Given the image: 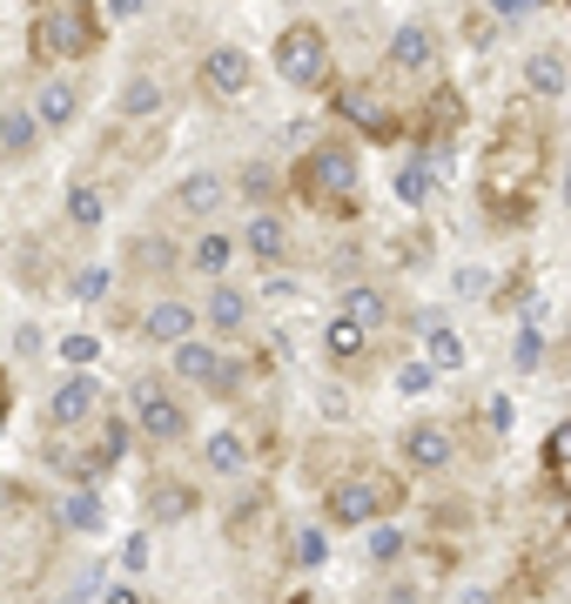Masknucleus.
Masks as SVG:
<instances>
[{
    "label": "nucleus",
    "mask_w": 571,
    "mask_h": 604,
    "mask_svg": "<svg viewBox=\"0 0 571 604\" xmlns=\"http://www.w3.org/2000/svg\"><path fill=\"white\" fill-rule=\"evenodd\" d=\"M538 175H545V121L531 108H511L484 148V169H477L484 215L498 229H518L531 215V201H538Z\"/></svg>",
    "instance_id": "1"
},
{
    "label": "nucleus",
    "mask_w": 571,
    "mask_h": 604,
    "mask_svg": "<svg viewBox=\"0 0 571 604\" xmlns=\"http://www.w3.org/2000/svg\"><path fill=\"white\" fill-rule=\"evenodd\" d=\"M350 188H357V155L343 148V141H316L310 155L296 161V195L310 201V209L350 215Z\"/></svg>",
    "instance_id": "2"
},
{
    "label": "nucleus",
    "mask_w": 571,
    "mask_h": 604,
    "mask_svg": "<svg viewBox=\"0 0 571 604\" xmlns=\"http://www.w3.org/2000/svg\"><path fill=\"white\" fill-rule=\"evenodd\" d=\"M27 40H34V61H82L101 40V14L95 8H48Z\"/></svg>",
    "instance_id": "3"
},
{
    "label": "nucleus",
    "mask_w": 571,
    "mask_h": 604,
    "mask_svg": "<svg viewBox=\"0 0 571 604\" xmlns=\"http://www.w3.org/2000/svg\"><path fill=\"white\" fill-rule=\"evenodd\" d=\"M390 504H404V491H397L390 477H336L330 491H323V517L330 523H350V531H370L376 510H390Z\"/></svg>",
    "instance_id": "4"
},
{
    "label": "nucleus",
    "mask_w": 571,
    "mask_h": 604,
    "mask_svg": "<svg viewBox=\"0 0 571 604\" xmlns=\"http://www.w3.org/2000/svg\"><path fill=\"white\" fill-rule=\"evenodd\" d=\"M276 67H283L289 88H323L330 81V34L316 21H289L276 34Z\"/></svg>",
    "instance_id": "5"
},
{
    "label": "nucleus",
    "mask_w": 571,
    "mask_h": 604,
    "mask_svg": "<svg viewBox=\"0 0 571 604\" xmlns=\"http://www.w3.org/2000/svg\"><path fill=\"white\" fill-rule=\"evenodd\" d=\"M135 430L148 443H182L188 436V410L162 390V383H135Z\"/></svg>",
    "instance_id": "6"
},
{
    "label": "nucleus",
    "mask_w": 571,
    "mask_h": 604,
    "mask_svg": "<svg viewBox=\"0 0 571 604\" xmlns=\"http://www.w3.org/2000/svg\"><path fill=\"white\" fill-rule=\"evenodd\" d=\"M249 81H256V61H249L243 48H209V54H202V88H209L215 101L249 95Z\"/></svg>",
    "instance_id": "7"
},
{
    "label": "nucleus",
    "mask_w": 571,
    "mask_h": 604,
    "mask_svg": "<svg viewBox=\"0 0 571 604\" xmlns=\"http://www.w3.org/2000/svg\"><path fill=\"white\" fill-rule=\"evenodd\" d=\"M390 74H404V81H417V74H431V61H437V34L424 27V21H404L397 34H390Z\"/></svg>",
    "instance_id": "8"
},
{
    "label": "nucleus",
    "mask_w": 571,
    "mask_h": 604,
    "mask_svg": "<svg viewBox=\"0 0 571 604\" xmlns=\"http://www.w3.org/2000/svg\"><path fill=\"white\" fill-rule=\"evenodd\" d=\"M95 403H101V383H95L88 370H74V377L48 396V423H54V430H74V423L95 417Z\"/></svg>",
    "instance_id": "9"
},
{
    "label": "nucleus",
    "mask_w": 571,
    "mask_h": 604,
    "mask_svg": "<svg viewBox=\"0 0 571 604\" xmlns=\"http://www.w3.org/2000/svg\"><path fill=\"white\" fill-rule=\"evenodd\" d=\"M404 464L424 470V477L444 470V464H450V430H444V423H410V430H404Z\"/></svg>",
    "instance_id": "10"
},
{
    "label": "nucleus",
    "mask_w": 571,
    "mask_h": 604,
    "mask_svg": "<svg viewBox=\"0 0 571 604\" xmlns=\"http://www.w3.org/2000/svg\"><path fill=\"white\" fill-rule=\"evenodd\" d=\"M34 121H48V128H67L74 114H82V88H74L67 74H48L41 81V95H34V108H27Z\"/></svg>",
    "instance_id": "11"
},
{
    "label": "nucleus",
    "mask_w": 571,
    "mask_h": 604,
    "mask_svg": "<svg viewBox=\"0 0 571 604\" xmlns=\"http://www.w3.org/2000/svg\"><path fill=\"white\" fill-rule=\"evenodd\" d=\"M222 201H228V182H222L215 169L182 175V188H175V209H182V215H215Z\"/></svg>",
    "instance_id": "12"
},
{
    "label": "nucleus",
    "mask_w": 571,
    "mask_h": 604,
    "mask_svg": "<svg viewBox=\"0 0 571 604\" xmlns=\"http://www.w3.org/2000/svg\"><path fill=\"white\" fill-rule=\"evenodd\" d=\"M122 451H128V423H122V417H101V436L88 443V457L74 464V477L88 483L95 470H114V464H122Z\"/></svg>",
    "instance_id": "13"
},
{
    "label": "nucleus",
    "mask_w": 571,
    "mask_h": 604,
    "mask_svg": "<svg viewBox=\"0 0 571 604\" xmlns=\"http://www.w3.org/2000/svg\"><path fill=\"white\" fill-rule=\"evenodd\" d=\"M196 309L188 303H148V316H141V336H156V343H188V330H196Z\"/></svg>",
    "instance_id": "14"
},
{
    "label": "nucleus",
    "mask_w": 571,
    "mask_h": 604,
    "mask_svg": "<svg viewBox=\"0 0 571 604\" xmlns=\"http://www.w3.org/2000/svg\"><path fill=\"white\" fill-rule=\"evenodd\" d=\"M34 141H41V121L27 108H0V161H27Z\"/></svg>",
    "instance_id": "15"
},
{
    "label": "nucleus",
    "mask_w": 571,
    "mask_h": 604,
    "mask_svg": "<svg viewBox=\"0 0 571 604\" xmlns=\"http://www.w3.org/2000/svg\"><path fill=\"white\" fill-rule=\"evenodd\" d=\"M202 322H209L215 336H236L243 322H249V296L236 289V282H215V289H209V316H202Z\"/></svg>",
    "instance_id": "16"
},
{
    "label": "nucleus",
    "mask_w": 571,
    "mask_h": 604,
    "mask_svg": "<svg viewBox=\"0 0 571 604\" xmlns=\"http://www.w3.org/2000/svg\"><path fill=\"white\" fill-rule=\"evenodd\" d=\"M243 249H249L256 262H283V256H289V235H283V222H276L270 209H256L249 229H243Z\"/></svg>",
    "instance_id": "17"
},
{
    "label": "nucleus",
    "mask_w": 571,
    "mask_h": 604,
    "mask_svg": "<svg viewBox=\"0 0 571 604\" xmlns=\"http://www.w3.org/2000/svg\"><path fill=\"white\" fill-rule=\"evenodd\" d=\"M243 464H249L243 430H215V436L202 443V470H209V477H243Z\"/></svg>",
    "instance_id": "18"
},
{
    "label": "nucleus",
    "mask_w": 571,
    "mask_h": 604,
    "mask_svg": "<svg viewBox=\"0 0 571 604\" xmlns=\"http://www.w3.org/2000/svg\"><path fill=\"white\" fill-rule=\"evenodd\" d=\"M188 510H196V491H188L182 477H156V483H148V517H156V523H182Z\"/></svg>",
    "instance_id": "19"
},
{
    "label": "nucleus",
    "mask_w": 571,
    "mask_h": 604,
    "mask_svg": "<svg viewBox=\"0 0 571 604\" xmlns=\"http://www.w3.org/2000/svg\"><path fill=\"white\" fill-rule=\"evenodd\" d=\"M564 88H571V67H564V54H531V61H524V95L558 101Z\"/></svg>",
    "instance_id": "20"
},
{
    "label": "nucleus",
    "mask_w": 571,
    "mask_h": 604,
    "mask_svg": "<svg viewBox=\"0 0 571 604\" xmlns=\"http://www.w3.org/2000/svg\"><path fill=\"white\" fill-rule=\"evenodd\" d=\"M336 101H343V114H350V121H357L363 135H376V141H390V135H397V121H390V108H376V101H370L363 88H343Z\"/></svg>",
    "instance_id": "21"
},
{
    "label": "nucleus",
    "mask_w": 571,
    "mask_h": 604,
    "mask_svg": "<svg viewBox=\"0 0 571 604\" xmlns=\"http://www.w3.org/2000/svg\"><path fill=\"white\" fill-rule=\"evenodd\" d=\"M162 114V81L156 74H135L122 88V121H135V128H148V121Z\"/></svg>",
    "instance_id": "22"
},
{
    "label": "nucleus",
    "mask_w": 571,
    "mask_h": 604,
    "mask_svg": "<svg viewBox=\"0 0 571 604\" xmlns=\"http://www.w3.org/2000/svg\"><path fill=\"white\" fill-rule=\"evenodd\" d=\"M215 362H222V356H215V343H202V336L175 343V377H182V383H202V390H209V383H215Z\"/></svg>",
    "instance_id": "23"
},
{
    "label": "nucleus",
    "mask_w": 571,
    "mask_h": 604,
    "mask_svg": "<svg viewBox=\"0 0 571 604\" xmlns=\"http://www.w3.org/2000/svg\"><path fill=\"white\" fill-rule=\"evenodd\" d=\"M61 523H67V531H101V523H108V504H101V491L74 483V491H67V504H61Z\"/></svg>",
    "instance_id": "24"
},
{
    "label": "nucleus",
    "mask_w": 571,
    "mask_h": 604,
    "mask_svg": "<svg viewBox=\"0 0 571 604\" xmlns=\"http://www.w3.org/2000/svg\"><path fill=\"white\" fill-rule=\"evenodd\" d=\"M67 222H74V229H101V222H108V195H101L95 182H74V188H67Z\"/></svg>",
    "instance_id": "25"
},
{
    "label": "nucleus",
    "mask_w": 571,
    "mask_h": 604,
    "mask_svg": "<svg viewBox=\"0 0 571 604\" xmlns=\"http://www.w3.org/2000/svg\"><path fill=\"white\" fill-rule=\"evenodd\" d=\"M343 316H350L357 330L370 336V330H384V322H390V303L376 296V289H350V296H343Z\"/></svg>",
    "instance_id": "26"
},
{
    "label": "nucleus",
    "mask_w": 571,
    "mask_h": 604,
    "mask_svg": "<svg viewBox=\"0 0 571 604\" xmlns=\"http://www.w3.org/2000/svg\"><path fill=\"white\" fill-rule=\"evenodd\" d=\"M323 349H330L336 362H357V356L370 349V336L357 330V322H350V316H336V322H330V330H323Z\"/></svg>",
    "instance_id": "27"
},
{
    "label": "nucleus",
    "mask_w": 571,
    "mask_h": 604,
    "mask_svg": "<svg viewBox=\"0 0 571 604\" xmlns=\"http://www.w3.org/2000/svg\"><path fill=\"white\" fill-rule=\"evenodd\" d=\"M457 114H464V101H457L450 88H437V95H431V108H424V135H431V141L457 135Z\"/></svg>",
    "instance_id": "28"
},
{
    "label": "nucleus",
    "mask_w": 571,
    "mask_h": 604,
    "mask_svg": "<svg viewBox=\"0 0 571 604\" xmlns=\"http://www.w3.org/2000/svg\"><path fill=\"white\" fill-rule=\"evenodd\" d=\"M188 269H196V275H222L228 269V235H196V249H188Z\"/></svg>",
    "instance_id": "29"
},
{
    "label": "nucleus",
    "mask_w": 571,
    "mask_h": 604,
    "mask_svg": "<svg viewBox=\"0 0 571 604\" xmlns=\"http://www.w3.org/2000/svg\"><path fill=\"white\" fill-rule=\"evenodd\" d=\"M108 289H114V275H108L101 262H82V269L67 275V296H74V303H101Z\"/></svg>",
    "instance_id": "30"
},
{
    "label": "nucleus",
    "mask_w": 571,
    "mask_h": 604,
    "mask_svg": "<svg viewBox=\"0 0 571 604\" xmlns=\"http://www.w3.org/2000/svg\"><path fill=\"white\" fill-rule=\"evenodd\" d=\"M363 551H370V564H397V557L410 551V538L397 531V523H370V544H363Z\"/></svg>",
    "instance_id": "31"
},
{
    "label": "nucleus",
    "mask_w": 571,
    "mask_h": 604,
    "mask_svg": "<svg viewBox=\"0 0 571 604\" xmlns=\"http://www.w3.org/2000/svg\"><path fill=\"white\" fill-rule=\"evenodd\" d=\"M289 557H296V564H302V571H316V564H323V557H330V538H323V531H316V523H302V531H296V538H289Z\"/></svg>",
    "instance_id": "32"
},
{
    "label": "nucleus",
    "mask_w": 571,
    "mask_h": 604,
    "mask_svg": "<svg viewBox=\"0 0 571 604\" xmlns=\"http://www.w3.org/2000/svg\"><path fill=\"white\" fill-rule=\"evenodd\" d=\"M431 370H464V343L444 322H431Z\"/></svg>",
    "instance_id": "33"
},
{
    "label": "nucleus",
    "mask_w": 571,
    "mask_h": 604,
    "mask_svg": "<svg viewBox=\"0 0 571 604\" xmlns=\"http://www.w3.org/2000/svg\"><path fill=\"white\" fill-rule=\"evenodd\" d=\"M243 383H249V370L222 356V362H215V383H209V396H222V403H228V396H243Z\"/></svg>",
    "instance_id": "34"
},
{
    "label": "nucleus",
    "mask_w": 571,
    "mask_h": 604,
    "mask_svg": "<svg viewBox=\"0 0 571 604\" xmlns=\"http://www.w3.org/2000/svg\"><path fill=\"white\" fill-rule=\"evenodd\" d=\"M545 464H551V477H571V423H558V430H551Z\"/></svg>",
    "instance_id": "35"
},
{
    "label": "nucleus",
    "mask_w": 571,
    "mask_h": 604,
    "mask_svg": "<svg viewBox=\"0 0 571 604\" xmlns=\"http://www.w3.org/2000/svg\"><path fill=\"white\" fill-rule=\"evenodd\" d=\"M61 356H67V362H74V370H88V362H95V356H101V343H95V336H88V330H74V336H61Z\"/></svg>",
    "instance_id": "36"
},
{
    "label": "nucleus",
    "mask_w": 571,
    "mask_h": 604,
    "mask_svg": "<svg viewBox=\"0 0 571 604\" xmlns=\"http://www.w3.org/2000/svg\"><path fill=\"white\" fill-rule=\"evenodd\" d=\"M431 383H437V370H431V362H404V370H397V390H404V396H424Z\"/></svg>",
    "instance_id": "37"
},
{
    "label": "nucleus",
    "mask_w": 571,
    "mask_h": 604,
    "mask_svg": "<svg viewBox=\"0 0 571 604\" xmlns=\"http://www.w3.org/2000/svg\"><path fill=\"white\" fill-rule=\"evenodd\" d=\"M397 195L404 201H431V169H404L397 175Z\"/></svg>",
    "instance_id": "38"
},
{
    "label": "nucleus",
    "mask_w": 571,
    "mask_h": 604,
    "mask_svg": "<svg viewBox=\"0 0 571 604\" xmlns=\"http://www.w3.org/2000/svg\"><path fill=\"white\" fill-rule=\"evenodd\" d=\"M538 362H545V336L524 330V336H518V370H538Z\"/></svg>",
    "instance_id": "39"
},
{
    "label": "nucleus",
    "mask_w": 571,
    "mask_h": 604,
    "mask_svg": "<svg viewBox=\"0 0 571 604\" xmlns=\"http://www.w3.org/2000/svg\"><path fill=\"white\" fill-rule=\"evenodd\" d=\"M243 195H249V201H270V195H276V175H270V169H249V175H243Z\"/></svg>",
    "instance_id": "40"
},
{
    "label": "nucleus",
    "mask_w": 571,
    "mask_h": 604,
    "mask_svg": "<svg viewBox=\"0 0 571 604\" xmlns=\"http://www.w3.org/2000/svg\"><path fill=\"white\" fill-rule=\"evenodd\" d=\"M464 34H471V40H477V48H484V40H491V34H498V21H491V14H464Z\"/></svg>",
    "instance_id": "41"
},
{
    "label": "nucleus",
    "mask_w": 571,
    "mask_h": 604,
    "mask_svg": "<svg viewBox=\"0 0 571 604\" xmlns=\"http://www.w3.org/2000/svg\"><path fill=\"white\" fill-rule=\"evenodd\" d=\"M122 564H128V571H148V538H128L122 544Z\"/></svg>",
    "instance_id": "42"
},
{
    "label": "nucleus",
    "mask_w": 571,
    "mask_h": 604,
    "mask_svg": "<svg viewBox=\"0 0 571 604\" xmlns=\"http://www.w3.org/2000/svg\"><path fill=\"white\" fill-rule=\"evenodd\" d=\"M101 604H141V591H135V584H108Z\"/></svg>",
    "instance_id": "43"
},
{
    "label": "nucleus",
    "mask_w": 571,
    "mask_h": 604,
    "mask_svg": "<svg viewBox=\"0 0 571 604\" xmlns=\"http://www.w3.org/2000/svg\"><path fill=\"white\" fill-rule=\"evenodd\" d=\"M8 410H14V383H8V370H0V423H8Z\"/></svg>",
    "instance_id": "44"
},
{
    "label": "nucleus",
    "mask_w": 571,
    "mask_h": 604,
    "mask_svg": "<svg viewBox=\"0 0 571 604\" xmlns=\"http://www.w3.org/2000/svg\"><path fill=\"white\" fill-rule=\"evenodd\" d=\"M390 604H424V591H410V584H397V591H390Z\"/></svg>",
    "instance_id": "45"
},
{
    "label": "nucleus",
    "mask_w": 571,
    "mask_h": 604,
    "mask_svg": "<svg viewBox=\"0 0 571 604\" xmlns=\"http://www.w3.org/2000/svg\"><path fill=\"white\" fill-rule=\"evenodd\" d=\"M464 604H491V597H484V591H471V597H464Z\"/></svg>",
    "instance_id": "46"
},
{
    "label": "nucleus",
    "mask_w": 571,
    "mask_h": 604,
    "mask_svg": "<svg viewBox=\"0 0 571 604\" xmlns=\"http://www.w3.org/2000/svg\"><path fill=\"white\" fill-rule=\"evenodd\" d=\"M564 209H571V175H564Z\"/></svg>",
    "instance_id": "47"
}]
</instances>
